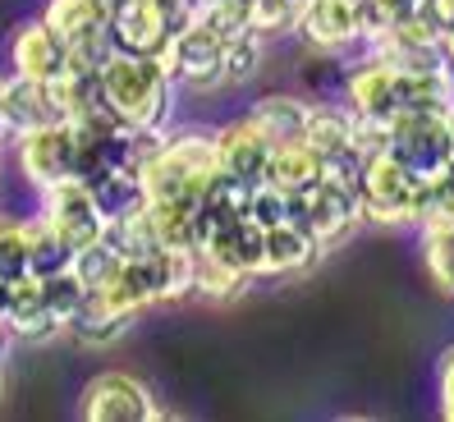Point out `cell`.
<instances>
[{
    "label": "cell",
    "instance_id": "44",
    "mask_svg": "<svg viewBox=\"0 0 454 422\" xmlns=\"http://www.w3.org/2000/svg\"><path fill=\"white\" fill-rule=\"evenodd\" d=\"M0 316H5V285H0Z\"/></svg>",
    "mask_w": 454,
    "mask_h": 422
},
{
    "label": "cell",
    "instance_id": "12",
    "mask_svg": "<svg viewBox=\"0 0 454 422\" xmlns=\"http://www.w3.org/2000/svg\"><path fill=\"white\" fill-rule=\"evenodd\" d=\"M5 331L23 345H46V340L65 335V316L51 312L46 299H42V280L37 276H19L5 285Z\"/></svg>",
    "mask_w": 454,
    "mask_h": 422
},
{
    "label": "cell",
    "instance_id": "6",
    "mask_svg": "<svg viewBox=\"0 0 454 422\" xmlns=\"http://www.w3.org/2000/svg\"><path fill=\"white\" fill-rule=\"evenodd\" d=\"M42 221L56 230L74 253L97 244L106 234V216L92 202V189L83 179H74V175L60 179V184H51V189H42Z\"/></svg>",
    "mask_w": 454,
    "mask_h": 422
},
{
    "label": "cell",
    "instance_id": "25",
    "mask_svg": "<svg viewBox=\"0 0 454 422\" xmlns=\"http://www.w3.org/2000/svg\"><path fill=\"white\" fill-rule=\"evenodd\" d=\"M88 189H92V202H97V211H101L106 221L129 216V211L147 207L138 175H129V170H101L97 179H88Z\"/></svg>",
    "mask_w": 454,
    "mask_h": 422
},
{
    "label": "cell",
    "instance_id": "31",
    "mask_svg": "<svg viewBox=\"0 0 454 422\" xmlns=\"http://www.w3.org/2000/svg\"><path fill=\"white\" fill-rule=\"evenodd\" d=\"M262 60H266V37L262 33H239L225 42V56H221V74L225 83H248V78L262 74Z\"/></svg>",
    "mask_w": 454,
    "mask_h": 422
},
{
    "label": "cell",
    "instance_id": "36",
    "mask_svg": "<svg viewBox=\"0 0 454 422\" xmlns=\"http://www.w3.org/2000/svg\"><path fill=\"white\" fill-rule=\"evenodd\" d=\"M28 276V221L0 216V285Z\"/></svg>",
    "mask_w": 454,
    "mask_h": 422
},
{
    "label": "cell",
    "instance_id": "17",
    "mask_svg": "<svg viewBox=\"0 0 454 422\" xmlns=\"http://www.w3.org/2000/svg\"><path fill=\"white\" fill-rule=\"evenodd\" d=\"M129 322L133 316L120 312L101 289H88L83 303L65 316V335H74L78 345H88V349H101V345H115V340L129 331Z\"/></svg>",
    "mask_w": 454,
    "mask_h": 422
},
{
    "label": "cell",
    "instance_id": "5",
    "mask_svg": "<svg viewBox=\"0 0 454 422\" xmlns=\"http://www.w3.org/2000/svg\"><path fill=\"white\" fill-rule=\"evenodd\" d=\"M289 221H299L317 244H340L349 234L363 211H358V189L349 184H335V179H322L312 184L308 193H289Z\"/></svg>",
    "mask_w": 454,
    "mask_h": 422
},
{
    "label": "cell",
    "instance_id": "9",
    "mask_svg": "<svg viewBox=\"0 0 454 422\" xmlns=\"http://www.w3.org/2000/svg\"><path fill=\"white\" fill-rule=\"evenodd\" d=\"M74 124H46V129H33V134L14 138V161H19V175L33 184V189H51L74 175Z\"/></svg>",
    "mask_w": 454,
    "mask_h": 422
},
{
    "label": "cell",
    "instance_id": "11",
    "mask_svg": "<svg viewBox=\"0 0 454 422\" xmlns=\"http://www.w3.org/2000/svg\"><path fill=\"white\" fill-rule=\"evenodd\" d=\"M367 46H372V56H381L395 69H432V65H445V56H441V28L422 10L409 14V19H399V23H390V28L377 33Z\"/></svg>",
    "mask_w": 454,
    "mask_h": 422
},
{
    "label": "cell",
    "instance_id": "3",
    "mask_svg": "<svg viewBox=\"0 0 454 422\" xmlns=\"http://www.w3.org/2000/svg\"><path fill=\"white\" fill-rule=\"evenodd\" d=\"M418 198H422V175H413L399 156L372 152L358 175V211L363 221L377 225H409L418 221Z\"/></svg>",
    "mask_w": 454,
    "mask_h": 422
},
{
    "label": "cell",
    "instance_id": "33",
    "mask_svg": "<svg viewBox=\"0 0 454 422\" xmlns=\"http://www.w3.org/2000/svg\"><path fill=\"white\" fill-rule=\"evenodd\" d=\"M42 19H46L65 42L78 37V33H88V28H97V23H106V14L97 10V0H46Z\"/></svg>",
    "mask_w": 454,
    "mask_h": 422
},
{
    "label": "cell",
    "instance_id": "38",
    "mask_svg": "<svg viewBox=\"0 0 454 422\" xmlns=\"http://www.w3.org/2000/svg\"><path fill=\"white\" fill-rule=\"evenodd\" d=\"M248 216L262 225V230H271L280 221H289V193H280L276 184H253V198H248Z\"/></svg>",
    "mask_w": 454,
    "mask_h": 422
},
{
    "label": "cell",
    "instance_id": "8",
    "mask_svg": "<svg viewBox=\"0 0 454 422\" xmlns=\"http://www.w3.org/2000/svg\"><path fill=\"white\" fill-rule=\"evenodd\" d=\"M221 56H225V42L202 28V23H189L184 33L170 37V46L161 51V69L175 78V83L193 88V92H207V88H221L225 74H221Z\"/></svg>",
    "mask_w": 454,
    "mask_h": 422
},
{
    "label": "cell",
    "instance_id": "13",
    "mask_svg": "<svg viewBox=\"0 0 454 422\" xmlns=\"http://www.w3.org/2000/svg\"><path fill=\"white\" fill-rule=\"evenodd\" d=\"M308 46L317 51H344L363 42V0H308L294 23Z\"/></svg>",
    "mask_w": 454,
    "mask_h": 422
},
{
    "label": "cell",
    "instance_id": "45",
    "mask_svg": "<svg viewBox=\"0 0 454 422\" xmlns=\"http://www.w3.org/2000/svg\"><path fill=\"white\" fill-rule=\"evenodd\" d=\"M450 134H454V111H450Z\"/></svg>",
    "mask_w": 454,
    "mask_h": 422
},
{
    "label": "cell",
    "instance_id": "18",
    "mask_svg": "<svg viewBox=\"0 0 454 422\" xmlns=\"http://www.w3.org/2000/svg\"><path fill=\"white\" fill-rule=\"evenodd\" d=\"M317 257H322V244H317L299 221H280L271 230H262V276L303 271Z\"/></svg>",
    "mask_w": 454,
    "mask_h": 422
},
{
    "label": "cell",
    "instance_id": "32",
    "mask_svg": "<svg viewBox=\"0 0 454 422\" xmlns=\"http://www.w3.org/2000/svg\"><path fill=\"white\" fill-rule=\"evenodd\" d=\"M193 23L211 28L221 42L248 33V0H198L193 5Z\"/></svg>",
    "mask_w": 454,
    "mask_h": 422
},
{
    "label": "cell",
    "instance_id": "23",
    "mask_svg": "<svg viewBox=\"0 0 454 422\" xmlns=\"http://www.w3.org/2000/svg\"><path fill=\"white\" fill-rule=\"evenodd\" d=\"M262 184H276L280 193H308L312 184H322V156H317L303 138L276 143V147H271V161H266V179H262Z\"/></svg>",
    "mask_w": 454,
    "mask_h": 422
},
{
    "label": "cell",
    "instance_id": "29",
    "mask_svg": "<svg viewBox=\"0 0 454 422\" xmlns=\"http://www.w3.org/2000/svg\"><path fill=\"white\" fill-rule=\"evenodd\" d=\"M422 262L441 294H454V221L422 225Z\"/></svg>",
    "mask_w": 454,
    "mask_h": 422
},
{
    "label": "cell",
    "instance_id": "26",
    "mask_svg": "<svg viewBox=\"0 0 454 422\" xmlns=\"http://www.w3.org/2000/svg\"><path fill=\"white\" fill-rule=\"evenodd\" d=\"M106 244H111L124 262L129 257H152L156 248H161V239H156V230H152V216H147V207L138 211H129V216H115V221H106V234H101Z\"/></svg>",
    "mask_w": 454,
    "mask_h": 422
},
{
    "label": "cell",
    "instance_id": "28",
    "mask_svg": "<svg viewBox=\"0 0 454 422\" xmlns=\"http://www.w3.org/2000/svg\"><path fill=\"white\" fill-rule=\"evenodd\" d=\"M248 285V276L230 267L225 257H216L211 248H193V294H207V299H230Z\"/></svg>",
    "mask_w": 454,
    "mask_h": 422
},
{
    "label": "cell",
    "instance_id": "37",
    "mask_svg": "<svg viewBox=\"0 0 454 422\" xmlns=\"http://www.w3.org/2000/svg\"><path fill=\"white\" fill-rule=\"evenodd\" d=\"M299 0H248V28L262 33V37H280V33H294L299 23Z\"/></svg>",
    "mask_w": 454,
    "mask_h": 422
},
{
    "label": "cell",
    "instance_id": "16",
    "mask_svg": "<svg viewBox=\"0 0 454 422\" xmlns=\"http://www.w3.org/2000/svg\"><path fill=\"white\" fill-rule=\"evenodd\" d=\"M10 65L19 78H42V83H51V78L65 74V37L46 19L23 23L10 42Z\"/></svg>",
    "mask_w": 454,
    "mask_h": 422
},
{
    "label": "cell",
    "instance_id": "40",
    "mask_svg": "<svg viewBox=\"0 0 454 422\" xmlns=\"http://www.w3.org/2000/svg\"><path fill=\"white\" fill-rule=\"evenodd\" d=\"M436 390H441V418L454 422V345L441 354V372H436Z\"/></svg>",
    "mask_w": 454,
    "mask_h": 422
},
{
    "label": "cell",
    "instance_id": "4",
    "mask_svg": "<svg viewBox=\"0 0 454 422\" xmlns=\"http://www.w3.org/2000/svg\"><path fill=\"white\" fill-rule=\"evenodd\" d=\"M386 152L399 156L413 175H436L454 166L450 111H399L386 120Z\"/></svg>",
    "mask_w": 454,
    "mask_h": 422
},
{
    "label": "cell",
    "instance_id": "47",
    "mask_svg": "<svg viewBox=\"0 0 454 422\" xmlns=\"http://www.w3.org/2000/svg\"><path fill=\"white\" fill-rule=\"evenodd\" d=\"M0 88H5V78H0ZM0 138H5V134H0Z\"/></svg>",
    "mask_w": 454,
    "mask_h": 422
},
{
    "label": "cell",
    "instance_id": "39",
    "mask_svg": "<svg viewBox=\"0 0 454 422\" xmlns=\"http://www.w3.org/2000/svg\"><path fill=\"white\" fill-rule=\"evenodd\" d=\"M83 280H78L74 271H56V276H46L42 280V299H46V308L51 312H60V316H69L78 303H83Z\"/></svg>",
    "mask_w": 454,
    "mask_h": 422
},
{
    "label": "cell",
    "instance_id": "35",
    "mask_svg": "<svg viewBox=\"0 0 454 422\" xmlns=\"http://www.w3.org/2000/svg\"><path fill=\"white\" fill-rule=\"evenodd\" d=\"M432 221H454V166H445V170L422 179L418 225H432Z\"/></svg>",
    "mask_w": 454,
    "mask_h": 422
},
{
    "label": "cell",
    "instance_id": "41",
    "mask_svg": "<svg viewBox=\"0 0 454 422\" xmlns=\"http://www.w3.org/2000/svg\"><path fill=\"white\" fill-rule=\"evenodd\" d=\"M422 14L432 19L441 33H450V28H454V0H422Z\"/></svg>",
    "mask_w": 454,
    "mask_h": 422
},
{
    "label": "cell",
    "instance_id": "15",
    "mask_svg": "<svg viewBox=\"0 0 454 422\" xmlns=\"http://www.w3.org/2000/svg\"><path fill=\"white\" fill-rule=\"evenodd\" d=\"M344 106H349L354 120H390L395 106V65H386L381 56H367L363 65L349 69L344 78Z\"/></svg>",
    "mask_w": 454,
    "mask_h": 422
},
{
    "label": "cell",
    "instance_id": "20",
    "mask_svg": "<svg viewBox=\"0 0 454 422\" xmlns=\"http://www.w3.org/2000/svg\"><path fill=\"white\" fill-rule=\"evenodd\" d=\"M395 106L399 111H454V74L445 65L395 69Z\"/></svg>",
    "mask_w": 454,
    "mask_h": 422
},
{
    "label": "cell",
    "instance_id": "24",
    "mask_svg": "<svg viewBox=\"0 0 454 422\" xmlns=\"http://www.w3.org/2000/svg\"><path fill=\"white\" fill-rule=\"evenodd\" d=\"M303 143L322 156V161L335 156V152H344V147H354V115H349V106H312Z\"/></svg>",
    "mask_w": 454,
    "mask_h": 422
},
{
    "label": "cell",
    "instance_id": "2",
    "mask_svg": "<svg viewBox=\"0 0 454 422\" xmlns=\"http://www.w3.org/2000/svg\"><path fill=\"white\" fill-rule=\"evenodd\" d=\"M216 175H221L216 134H207V129H179V134H166L161 147L143 161L138 184H143L147 202H156V198H202V189Z\"/></svg>",
    "mask_w": 454,
    "mask_h": 422
},
{
    "label": "cell",
    "instance_id": "34",
    "mask_svg": "<svg viewBox=\"0 0 454 422\" xmlns=\"http://www.w3.org/2000/svg\"><path fill=\"white\" fill-rule=\"evenodd\" d=\"M124 267V257L106 244V239H97V244H88V248H78L74 253V276L83 280V289H101V285H111L115 280V271Z\"/></svg>",
    "mask_w": 454,
    "mask_h": 422
},
{
    "label": "cell",
    "instance_id": "30",
    "mask_svg": "<svg viewBox=\"0 0 454 422\" xmlns=\"http://www.w3.org/2000/svg\"><path fill=\"white\" fill-rule=\"evenodd\" d=\"M115 33L111 23H97V28L78 33L65 42V74H101V65L115 56Z\"/></svg>",
    "mask_w": 454,
    "mask_h": 422
},
{
    "label": "cell",
    "instance_id": "1",
    "mask_svg": "<svg viewBox=\"0 0 454 422\" xmlns=\"http://www.w3.org/2000/svg\"><path fill=\"white\" fill-rule=\"evenodd\" d=\"M101 97L129 129H166L175 106V78L152 56H124L115 51L101 65Z\"/></svg>",
    "mask_w": 454,
    "mask_h": 422
},
{
    "label": "cell",
    "instance_id": "43",
    "mask_svg": "<svg viewBox=\"0 0 454 422\" xmlns=\"http://www.w3.org/2000/svg\"><path fill=\"white\" fill-rule=\"evenodd\" d=\"M5 340H10V331H5V322H0V354H5Z\"/></svg>",
    "mask_w": 454,
    "mask_h": 422
},
{
    "label": "cell",
    "instance_id": "21",
    "mask_svg": "<svg viewBox=\"0 0 454 422\" xmlns=\"http://www.w3.org/2000/svg\"><path fill=\"white\" fill-rule=\"evenodd\" d=\"M308 115H312V106H308L303 97H294V92H266V97H257V101L248 106V120H253L271 143L303 138Z\"/></svg>",
    "mask_w": 454,
    "mask_h": 422
},
{
    "label": "cell",
    "instance_id": "14",
    "mask_svg": "<svg viewBox=\"0 0 454 422\" xmlns=\"http://www.w3.org/2000/svg\"><path fill=\"white\" fill-rule=\"evenodd\" d=\"M271 138L244 115V120H230L225 129H216V161L225 175L244 179V184H262L266 179V161H271Z\"/></svg>",
    "mask_w": 454,
    "mask_h": 422
},
{
    "label": "cell",
    "instance_id": "48",
    "mask_svg": "<svg viewBox=\"0 0 454 422\" xmlns=\"http://www.w3.org/2000/svg\"><path fill=\"white\" fill-rule=\"evenodd\" d=\"M299 5H308V0H299Z\"/></svg>",
    "mask_w": 454,
    "mask_h": 422
},
{
    "label": "cell",
    "instance_id": "7",
    "mask_svg": "<svg viewBox=\"0 0 454 422\" xmlns=\"http://www.w3.org/2000/svg\"><path fill=\"white\" fill-rule=\"evenodd\" d=\"M46 124H69L56 78L51 83H42V78H19V74L5 78V88H0V134L23 138L33 129H46Z\"/></svg>",
    "mask_w": 454,
    "mask_h": 422
},
{
    "label": "cell",
    "instance_id": "42",
    "mask_svg": "<svg viewBox=\"0 0 454 422\" xmlns=\"http://www.w3.org/2000/svg\"><path fill=\"white\" fill-rule=\"evenodd\" d=\"M129 5H133V0H97V10H101V14H106V23H111V19H115V14H124V10H129Z\"/></svg>",
    "mask_w": 454,
    "mask_h": 422
},
{
    "label": "cell",
    "instance_id": "19",
    "mask_svg": "<svg viewBox=\"0 0 454 422\" xmlns=\"http://www.w3.org/2000/svg\"><path fill=\"white\" fill-rule=\"evenodd\" d=\"M198 248H211V253L225 257L230 267H239L244 276H262V225H257L253 216L207 225Z\"/></svg>",
    "mask_w": 454,
    "mask_h": 422
},
{
    "label": "cell",
    "instance_id": "22",
    "mask_svg": "<svg viewBox=\"0 0 454 422\" xmlns=\"http://www.w3.org/2000/svg\"><path fill=\"white\" fill-rule=\"evenodd\" d=\"M147 216L161 248H198L202 244V207L198 198H156L147 202Z\"/></svg>",
    "mask_w": 454,
    "mask_h": 422
},
{
    "label": "cell",
    "instance_id": "27",
    "mask_svg": "<svg viewBox=\"0 0 454 422\" xmlns=\"http://www.w3.org/2000/svg\"><path fill=\"white\" fill-rule=\"evenodd\" d=\"M69 267H74V248H69L42 216H33V221H28V276L46 280V276L69 271Z\"/></svg>",
    "mask_w": 454,
    "mask_h": 422
},
{
    "label": "cell",
    "instance_id": "10",
    "mask_svg": "<svg viewBox=\"0 0 454 422\" xmlns=\"http://www.w3.org/2000/svg\"><path fill=\"white\" fill-rule=\"evenodd\" d=\"M83 418L88 422H152V418H161V409H156L152 390L138 377L101 372L83 390Z\"/></svg>",
    "mask_w": 454,
    "mask_h": 422
},
{
    "label": "cell",
    "instance_id": "46",
    "mask_svg": "<svg viewBox=\"0 0 454 422\" xmlns=\"http://www.w3.org/2000/svg\"><path fill=\"white\" fill-rule=\"evenodd\" d=\"M0 395H5V377H0Z\"/></svg>",
    "mask_w": 454,
    "mask_h": 422
}]
</instances>
